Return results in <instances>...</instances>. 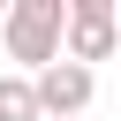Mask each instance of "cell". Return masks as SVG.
<instances>
[{"mask_svg": "<svg viewBox=\"0 0 121 121\" xmlns=\"http://www.w3.org/2000/svg\"><path fill=\"white\" fill-rule=\"evenodd\" d=\"M38 98H45V121H83V106L98 98V76L83 60H53L38 76Z\"/></svg>", "mask_w": 121, "mask_h": 121, "instance_id": "obj_3", "label": "cell"}, {"mask_svg": "<svg viewBox=\"0 0 121 121\" xmlns=\"http://www.w3.org/2000/svg\"><path fill=\"white\" fill-rule=\"evenodd\" d=\"M0 30H8V8H0Z\"/></svg>", "mask_w": 121, "mask_h": 121, "instance_id": "obj_5", "label": "cell"}, {"mask_svg": "<svg viewBox=\"0 0 121 121\" xmlns=\"http://www.w3.org/2000/svg\"><path fill=\"white\" fill-rule=\"evenodd\" d=\"M0 45L23 76H45L53 60H68V0H8Z\"/></svg>", "mask_w": 121, "mask_h": 121, "instance_id": "obj_1", "label": "cell"}, {"mask_svg": "<svg viewBox=\"0 0 121 121\" xmlns=\"http://www.w3.org/2000/svg\"><path fill=\"white\" fill-rule=\"evenodd\" d=\"M121 38V8L113 0H68V60H106Z\"/></svg>", "mask_w": 121, "mask_h": 121, "instance_id": "obj_2", "label": "cell"}, {"mask_svg": "<svg viewBox=\"0 0 121 121\" xmlns=\"http://www.w3.org/2000/svg\"><path fill=\"white\" fill-rule=\"evenodd\" d=\"M0 121H45L38 76H0Z\"/></svg>", "mask_w": 121, "mask_h": 121, "instance_id": "obj_4", "label": "cell"}]
</instances>
